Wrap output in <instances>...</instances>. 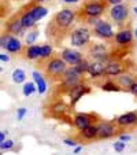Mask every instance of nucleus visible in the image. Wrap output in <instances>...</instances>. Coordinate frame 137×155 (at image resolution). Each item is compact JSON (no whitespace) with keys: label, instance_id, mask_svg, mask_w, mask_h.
Returning a JSON list of instances; mask_svg holds the SVG:
<instances>
[{"label":"nucleus","instance_id":"obj_1","mask_svg":"<svg viewBox=\"0 0 137 155\" xmlns=\"http://www.w3.org/2000/svg\"><path fill=\"white\" fill-rule=\"evenodd\" d=\"M76 21V11L71 8H63L54 15L47 28V36L54 43H60L71 25Z\"/></svg>","mask_w":137,"mask_h":155},{"label":"nucleus","instance_id":"obj_2","mask_svg":"<svg viewBox=\"0 0 137 155\" xmlns=\"http://www.w3.org/2000/svg\"><path fill=\"white\" fill-rule=\"evenodd\" d=\"M107 10V2L106 0H86L82 7L78 10V14L76 12V18L84 19L85 22L90 19H99L104 11Z\"/></svg>","mask_w":137,"mask_h":155},{"label":"nucleus","instance_id":"obj_3","mask_svg":"<svg viewBox=\"0 0 137 155\" xmlns=\"http://www.w3.org/2000/svg\"><path fill=\"white\" fill-rule=\"evenodd\" d=\"M45 74L47 77H50L51 80H60L62 74L64 73V70L67 69V64L64 63V61L59 56H51L47 61L45 66Z\"/></svg>","mask_w":137,"mask_h":155},{"label":"nucleus","instance_id":"obj_4","mask_svg":"<svg viewBox=\"0 0 137 155\" xmlns=\"http://www.w3.org/2000/svg\"><path fill=\"white\" fill-rule=\"evenodd\" d=\"M129 12H130V8H129L128 4L119 3L111 6V8L108 10V17L115 25L122 26L125 24V21L129 18Z\"/></svg>","mask_w":137,"mask_h":155},{"label":"nucleus","instance_id":"obj_5","mask_svg":"<svg viewBox=\"0 0 137 155\" xmlns=\"http://www.w3.org/2000/svg\"><path fill=\"white\" fill-rule=\"evenodd\" d=\"M90 36H92V32H90L88 28H77L71 32L70 35V43L73 47H85L88 45L90 41Z\"/></svg>","mask_w":137,"mask_h":155},{"label":"nucleus","instance_id":"obj_6","mask_svg":"<svg viewBox=\"0 0 137 155\" xmlns=\"http://www.w3.org/2000/svg\"><path fill=\"white\" fill-rule=\"evenodd\" d=\"M93 35L102 40H113L115 33H114L113 25L108 21L97 19L93 25Z\"/></svg>","mask_w":137,"mask_h":155},{"label":"nucleus","instance_id":"obj_7","mask_svg":"<svg viewBox=\"0 0 137 155\" xmlns=\"http://www.w3.org/2000/svg\"><path fill=\"white\" fill-rule=\"evenodd\" d=\"M96 121H99V117L95 113H77L73 117V125L77 130L81 132Z\"/></svg>","mask_w":137,"mask_h":155},{"label":"nucleus","instance_id":"obj_8","mask_svg":"<svg viewBox=\"0 0 137 155\" xmlns=\"http://www.w3.org/2000/svg\"><path fill=\"white\" fill-rule=\"evenodd\" d=\"M81 78L82 77L77 73L74 66H70V68H67L66 70H64V73L62 74V78H60L62 80V88H63L64 91H70L74 85L81 82Z\"/></svg>","mask_w":137,"mask_h":155},{"label":"nucleus","instance_id":"obj_9","mask_svg":"<svg viewBox=\"0 0 137 155\" xmlns=\"http://www.w3.org/2000/svg\"><path fill=\"white\" fill-rule=\"evenodd\" d=\"M96 126H97V139H100V140L111 139L113 136H115V133L118 132V126L115 125L114 121L99 120V124H97Z\"/></svg>","mask_w":137,"mask_h":155},{"label":"nucleus","instance_id":"obj_10","mask_svg":"<svg viewBox=\"0 0 137 155\" xmlns=\"http://www.w3.org/2000/svg\"><path fill=\"white\" fill-rule=\"evenodd\" d=\"M113 40H114V43L117 44V47H121V48L132 47L134 41L133 30L130 28H122V29H119L115 33Z\"/></svg>","mask_w":137,"mask_h":155},{"label":"nucleus","instance_id":"obj_11","mask_svg":"<svg viewBox=\"0 0 137 155\" xmlns=\"http://www.w3.org/2000/svg\"><path fill=\"white\" fill-rule=\"evenodd\" d=\"M89 92H90V87H89V85H86V84H84V82H80V84L74 85L70 91H69L70 106H71V107H73V106H76L77 102H78L80 99H82V96L88 95Z\"/></svg>","mask_w":137,"mask_h":155},{"label":"nucleus","instance_id":"obj_12","mask_svg":"<svg viewBox=\"0 0 137 155\" xmlns=\"http://www.w3.org/2000/svg\"><path fill=\"white\" fill-rule=\"evenodd\" d=\"M115 125L121 129H129L137 126V111H129L119 115L115 120Z\"/></svg>","mask_w":137,"mask_h":155},{"label":"nucleus","instance_id":"obj_13","mask_svg":"<svg viewBox=\"0 0 137 155\" xmlns=\"http://www.w3.org/2000/svg\"><path fill=\"white\" fill-rule=\"evenodd\" d=\"M24 26L21 24V19H19V14H15L10 18L8 21L6 22V32L10 33L11 36H19L24 33Z\"/></svg>","mask_w":137,"mask_h":155},{"label":"nucleus","instance_id":"obj_14","mask_svg":"<svg viewBox=\"0 0 137 155\" xmlns=\"http://www.w3.org/2000/svg\"><path fill=\"white\" fill-rule=\"evenodd\" d=\"M60 58L64 61L67 66H76L80 61L82 59V54L77 50H71V48H64L60 54Z\"/></svg>","mask_w":137,"mask_h":155},{"label":"nucleus","instance_id":"obj_15","mask_svg":"<svg viewBox=\"0 0 137 155\" xmlns=\"http://www.w3.org/2000/svg\"><path fill=\"white\" fill-rule=\"evenodd\" d=\"M126 66L119 61H111L108 63H106V70H104V76L107 77H117L119 74L125 73L126 71Z\"/></svg>","mask_w":137,"mask_h":155},{"label":"nucleus","instance_id":"obj_16","mask_svg":"<svg viewBox=\"0 0 137 155\" xmlns=\"http://www.w3.org/2000/svg\"><path fill=\"white\" fill-rule=\"evenodd\" d=\"M26 8H28V11L33 15V18H34L37 22H38V21H41L43 18H45V17H47V14H48V8H47V7L41 6L40 3H36V2L30 3Z\"/></svg>","mask_w":137,"mask_h":155},{"label":"nucleus","instance_id":"obj_17","mask_svg":"<svg viewBox=\"0 0 137 155\" xmlns=\"http://www.w3.org/2000/svg\"><path fill=\"white\" fill-rule=\"evenodd\" d=\"M104 70H106V63L102 61H93L89 63L88 68V74L92 78H99V77L104 76Z\"/></svg>","mask_w":137,"mask_h":155},{"label":"nucleus","instance_id":"obj_18","mask_svg":"<svg viewBox=\"0 0 137 155\" xmlns=\"http://www.w3.org/2000/svg\"><path fill=\"white\" fill-rule=\"evenodd\" d=\"M24 48H25L24 43H22V41H21L17 36H11V37H10V40H8V43H7V45H6L7 54H14V55L22 54Z\"/></svg>","mask_w":137,"mask_h":155},{"label":"nucleus","instance_id":"obj_19","mask_svg":"<svg viewBox=\"0 0 137 155\" xmlns=\"http://www.w3.org/2000/svg\"><path fill=\"white\" fill-rule=\"evenodd\" d=\"M134 80H136V78H134L133 74L129 73V71H125V73L117 76L115 82H117V85L121 88V91H128L129 88H130V85L133 84Z\"/></svg>","mask_w":137,"mask_h":155},{"label":"nucleus","instance_id":"obj_20","mask_svg":"<svg viewBox=\"0 0 137 155\" xmlns=\"http://www.w3.org/2000/svg\"><path fill=\"white\" fill-rule=\"evenodd\" d=\"M19 19H21V24H22V26H24L25 30L33 29V28L36 26V24H37V21H36L34 18H33V15L30 14L29 11H28V8L21 10V12H19Z\"/></svg>","mask_w":137,"mask_h":155},{"label":"nucleus","instance_id":"obj_21","mask_svg":"<svg viewBox=\"0 0 137 155\" xmlns=\"http://www.w3.org/2000/svg\"><path fill=\"white\" fill-rule=\"evenodd\" d=\"M69 110H70V107H69V104H66L64 102H55L50 108L51 117L62 118L63 115H66L67 113H69Z\"/></svg>","mask_w":137,"mask_h":155},{"label":"nucleus","instance_id":"obj_22","mask_svg":"<svg viewBox=\"0 0 137 155\" xmlns=\"http://www.w3.org/2000/svg\"><path fill=\"white\" fill-rule=\"evenodd\" d=\"M22 55L28 61H38L40 59V45L38 44H32L26 45L22 51Z\"/></svg>","mask_w":137,"mask_h":155},{"label":"nucleus","instance_id":"obj_23","mask_svg":"<svg viewBox=\"0 0 137 155\" xmlns=\"http://www.w3.org/2000/svg\"><path fill=\"white\" fill-rule=\"evenodd\" d=\"M32 76H33V82L36 84V88H37V92L40 95H44L48 91V84L45 81V78L38 71H33Z\"/></svg>","mask_w":137,"mask_h":155},{"label":"nucleus","instance_id":"obj_24","mask_svg":"<svg viewBox=\"0 0 137 155\" xmlns=\"http://www.w3.org/2000/svg\"><path fill=\"white\" fill-rule=\"evenodd\" d=\"M80 133H81V139L84 141L96 140V139H97V126H96V124L89 125L88 128H85L84 130L80 132Z\"/></svg>","mask_w":137,"mask_h":155},{"label":"nucleus","instance_id":"obj_25","mask_svg":"<svg viewBox=\"0 0 137 155\" xmlns=\"http://www.w3.org/2000/svg\"><path fill=\"white\" fill-rule=\"evenodd\" d=\"M54 54V47L51 44H43L40 45V59L38 61H48Z\"/></svg>","mask_w":137,"mask_h":155},{"label":"nucleus","instance_id":"obj_26","mask_svg":"<svg viewBox=\"0 0 137 155\" xmlns=\"http://www.w3.org/2000/svg\"><path fill=\"white\" fill-rule=\"evenodd\" d=\"M11 77L15 84H24V82H26V78H28L25 70H22V69H14Z\"/></svg>","mask_w":137,"mask_h":155},{"label":"nucleus","instance_id":"obj_27","mask_svg":"<svg viewBox=\"0 0 137 155\" xmlns=\"http://www.w3.org/2000/svg\"><path fill=\"white\" fill-rule=\"evenodd\" d=\"M88 68H89V62H88L86 59H84V58H82L81 61H80L76 66H74V69H76L77 73H78L81 77H84L85 74L88 73Z\"/></svg>","mask_w":137,"mask_h":155},{"label":"nucleus","instance_id":"obj_28","mask_svg":"<svg viewBox=\"0 0 137 155\" xmlns=\"http://www.w3.org/2000/svg\"><path fill=\"white\" fill-rule=\"evenodd\" d=\"M37 92V88H36L34 82H24V88H22V94L25 96H32L33 94Z\"/></svg>","mask_w":137,"mask_h":155},{"label":"nucleus","instance_id":"obj_29","mask_svg":"<svg viewBox=\"0 0 137 155\" xmlns=\"http://www.w3.org/2000/svg\"><path fill=\"white\" fill-rule=\"evenodd\" d=\"M102 89L104 92H119L121 88L117 85L115 81H106L104 84H102Z\"/></svg>","mask_w":137,"mask_h":155},{"label":"nucleus","instance_id":"obj_30","mask_svg":"<svg viewBox=\"0 0 137 155\" xmlns=\"http://www.w3.org/2000/svg\"><path fill=\"white\" fill-rule=\"evenodd\" d=\"M37 38H38V30L33 29L32 32H29L26 35V37H25V43H26V45H32V44L36 43Z\"/></svg>","mask_w":137,"mask_h":155},{"label":"nucleus","instance_id":"obj_31","mask_svg":"<svg viewBox=\"0 0 137 155\" xmlns=\"http://www.w3.org/2000/svg\"><path fill=\"white\" fill-rule=\"evenodd\" d=\"M14 146H15L14 140H11V139H6L3 143L0 144V151H10V150L14 148Z\"/></svg>","mask_w":137,"mask_h":155},{"label":"nucleus","instance_id":"obj_32","mask_svg":"<svg viewBox=\"0 0 137 155\" xmlns=\"http://www.w3.org/2000/svg\"><path fill=\"white\" fill-rule=\"evenodd\" d=\"M10 37H11V35L7 32H3L0 35V50H6V45H7V43H8Z\"/></svg>","mask_w":137,"mask_h":155},{"label":"nucleus","instance_id":"obj_33","mask_svg":"<svg viewBox=\"0 0 137 155\" xmlns=\"http://www.w3.org/2000/svg\"><path fill=\"white\" fill-rule=\"evenodd\" d=\"M113 147H114V150H115L117 152H123L125 151V148H126V143L125 141L118 140V141H115V143L113 144Z\"/></svg>","mask_w":137,"mask_h":155},{"label":"nucleus","instance_id":"obj_34","mask_svg":"<svg viewBox=\"0 0 137 155\" xmlns=\"http://www.w3.org/2000/svg\"><path fill=\"white\" fill-rule=\"evenodd\" d=\"M26 114H28V108L26 107H19L17 110V120L18 121H22Z\"/></svg>","mask_w":137,"mask_h":155},{"label":"nucleus","instance_id":"obj_35","mask_svg":"<svg viewBox=\"0 0 137 155\" xmlns=\"http://www.w3.org/2000/svg\"><path fill=\"white\" fill-rule=\"evenodd\" d=\"M11 61V56L7 52H0V62H4V63H8Z\"/></svg>","mask_w":137,"mask_h":155},{"label":"nucleus","instance_id":"obj_36","mask_svg":"<svg viewBox=\"0 0 137 155\" xmlns=\"http://www.w3.org/2000/svg\"><path fill=\"white\" fill-rule=\"evenodd\" d=\"M128 91L130 92L132 95H134V96H137V80H134V81H133V84L130 85V88H129Z\"/></svg>","mask_w":137,"mask_h":155},{"label":"nucleus","instance_id":"obj_37","mask_svg":"<svg viewBox=\"0 0 137 155\" xmlns=\"http://www.w3.org/2000/svg\"><path fill=\"white\" fill-rule=\"evenodd\" d=\"M63 143L66 144V146H69V147H76L77 146V141L73 140V139H64Z\"/></svg>","mask_w":137,"mask_h":155},{"label":"nucleus","instance_id":"obj_38","mask_svg":"<svg viewBox=\"0 0 137 155\" xmlns=\"http://www.w3.org/2000/svg\"><path fill=\"white\" fill-rule=\"evenodd\" d=\"M130 135H126V133H122V135H119V140L121 141H125V143H126V141H129V140H130Z\"/></svg>","mask_w":137,"mask_h":155},{"label":"nucleus","instance_id":"obj_39","mask_svg":"<svg viewBox=\"0 0 137 155\" xmlns=\"http://www.w3.org/2000/svg\"><path fill=\"white\" fill-rule=\"evenodd\" d=\"M107 2V4H111V6H114V4H119L122 3L123 0H106Z\"/></svg>","mask_w":137,"mask_h":155},{"label":"nucleus","instance_id":"obj_40","mask_svg":"<svg viewBox=\"0 0 137 155\" xmlns=\"http://www.w3.org/2000/svg\"><path fill=\"white\" fill-rule=\"evenodd\" d=\"M6 140V132H3V130H0V144L3 143V141Z\"/></svg>","mask_w":137,"mask_h":155},{"label":"nucleus","instance_id":"obj_41","mask_svg":"<svg viewBox=\"0 0 137 155\" xmlns=\"http://www.w3.org/2000/svg\"><path fill=\"white\" fill-rule=\"evenodd\" d=\"M60 2H63L66 4H76V3H78L80 0H60Z\"/></svg>","mask_w":137,"mask_h":155},{"label":"nucleus","instance_id":"obj_42","mask_svg":"<svg viewBox=\"0 0 137 155\" xmlns=\"http://www.w3.org/2000/svg\"><path fill=\"white\" fill-rule=\"evenodd\" d=\"M82 151V147L81 146H76L74 147V154H78V152Z\"/></svg>","mask_w":137,"mask_h":155},{"label":"nucleus","instance_id":"obj_43","mask_svg":"<svg viewBox=\"0 0 137 155\" xmlns=\"http://www.w3.org/2000/svg\"><path fill=\"white\" fill-rule=\"evenodd\" d=\"M34 2H36V3H44V2H48V0H34Z\"/></svg>","mask_w":137,"mask_h":155},{"label":"nucleus","instance_id":"obj_44","mask_svg":"<svg viewBox=\"0 0 137 155\" xmlns=\"http://www.w3.org/2000/svg\"><path fill=\"white\" fill-rule=\"evenodd\" d=\"M133 36H134V38H136V40H137V28H136V29H134V32H133Z\"/></svg>","mask_w":137,"mask_h":155},{"label":"nucleus","instance_id":"obj_45","mask_svg":"<svg viewBox=\"0 0 137 155\" xmlns=\"http://www.w3.org/2000/svg\"><path fill=\"white\" fill-rule=\"evenodd\" d=\"M133 12L136 14V17H137V6H136V7H133Z\"/></svg>","mask_w":137,"mask_h":155},{"label":"nucleus","instance_id":"obj_46","mask_svg":"<svg viewBox=\"0 0 137 155\" xmlns=\"http://www.w3.org/2000/svg\"><path fill=\"white\" fill-rule=\"evenodd\" d=\"M2 71H3V69H2V68H0V73H2Z\"/></svg>","mask_w":137,"mask_h":155}]
</instances>
